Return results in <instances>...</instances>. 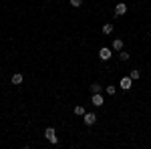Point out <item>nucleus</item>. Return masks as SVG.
Listing matches in <instances>:
<instances>
[{
  "label": "nucleus",
  "instance_id": "nucleus-14",
  "mask_svg": "<svg viewBox=\"0 0 151 149\" xmlns=\"http://www.w3.org/2000/svg\"><path fill=\"white\" fill-rule=\"evenodd\" d=\"M129 57H131V55H129L127 50H119V58H121V60H129Z\"/></svg>",
  "mask_w": 151,
  "mask_h": 149
},
{
  "label": "nucleus",
  "instance_id": "nucleus-7",
  "mask_svg": "<svg viewBox=\"0 0 151 149\" xmlns=\"http://www.w3.org/2000/svg\"><path fill=\"white\" fill-rule=\"evenodd\" d=\"M22 83V73H14L12 75V85H20Z\"/></svg>",
  "mask_w": 151,
  "mask_h": 149
},
{
  "label": "nucleus",
  "instance_id": "nucleus-4",
  "mask_svg": "<svg viewBox=\"0 0 151 149\" xmlns=\"http://www.w3.org/2000/svg\"><path fill=\"white\" fill-rule=\"evenodd\" d=\"M91 103L95 105V107H103V95L101 93H93V97H91Z\"/></svg>",
  "mask_w": 151,
  "mask_h": 149
},
{
  "label": "nucleus",
  "instance_id": "nucleus-3",
  "mask_svg": "<svg viewBox=\"0 0 151 149\" xmlns=\"http://www.w3.org/2000/svg\"><path fill=\"white\" fill-rule=\"evenodd\" d=\"M99 57H101V60H109V58L113 57V50L107 48V46H103V48L99 50Z\"/></svg>",
  "mask_w": 151,
  "mask_h": 149
},
{
  "label": "nucleus",
  "instance_id": "nucleus-10",
  "mask_svg": "<svg viewBox=\"0 0 151 149\" xmlns=\"http://www.w3.org/2000/svg\"><path fill=\"white\" fill-rule=\"evenodd\" d=\"M129 77H131V79H133V81H137V79H139V77H141V73H139V71H137V69H131V71H129Z\"/></svg>",
  "mask_w": 151,
  "mask_h": 149
},
{
  "label": "nucleus",
  "instance_id": "nucleus-1",
  "mask_svg": "<svg viewBox=\"0 0 151 149\" xmlns=\"http://www.w3.org/2000/svg\"><path fill=\"white\" fill-rule=\"evenodd\" d=\"M45 137L52 143V145H58V137H57V131L52 129V127H48V129H45Z\"/></svg>",
  "mask_w": 151,
  "mask_h": 149
},
{
  "label": "nucleus",
  "instance_id": "nucleus-11",
  "mask_svg": "<svg viewBox=\"0 0 151 149\" xmlns=\"http://www.w3.org/2000/svg\"><path fill=\"white\" fill-rule=\"evenodd\" d=\"M85 113H87V111H85V107H83V105H77V107H75V115H79V117H83Z\"/></svg>",
  "mask_w": 151,
  "mask_h": 149
},
{
  "label": "nucleus",
  "instance_id": "nucleus-9",
  "mask_svg": "<svg viewBox=\"0 0 151 149\" xmlns=\"http://www.w3.org/2000/svg\"><path fill=\"white\" fill-rule=\"evenodd\" d=\"M111 32H113V24L111 22L103 24V35H111Z\"/></svg>",
  "mask_w": 151,
  "mask_h": 149
},
{
  "label": "nucleus",
  "instance_id": "nucleus-13",
  "mask_svg": "<svg viewBox=\"0 0 151 149\" xmlns=\"http://www.w3.org/2000/svg\"><path fill=\"white\" fill-rule=\"evenodd\" d=\"M105 91H107V95H115L117 87H115V85H107V89H105Z\"/></svg>",
  "mask_w": 151,
  "mask_h": 149
},
{
  "label": "nucleus",
  "instance_id": "nucleus-15",
  "mask_svg": "<svg viewBox=\"0 0 151 149\" xmlns=\"http://www.w3.org/2000/svg\"><path fill=\"white\" fill-rule=\"evenodd\" d=\"M70 6H73V8H81L83 0H70Z\"/></svg>",
  "mask_w": 151,
  "mask_h": 149
},
{
  "label": "nucleus",
  "instance_id": "nucleus-2",
  "mask_svg": "<svg viewBox=\"0 0 151 149\" xmlns=\"http://www.w3.org/2000/svg\"><path fill=\"white\" fill-rule=\"evenodd\" d=\"M83 121H85V125H95V123H97V115L95 113H85L83 115Z\"/></svg>",
  "mask_w": 151,
  "mask_h": 149
},
{
  "label": "nucleus",
  "instance_id": "nucleus-5",
  "mask_svg": "<svg viewBox=\"0 0 151 149\" xmlns=\"http://www.w3.org/2000/svg\"><path fill=\"white\" fill-rule=\"evenodd\" d=\"M119 85H121V89H123V91H129V89L133 87V79H131V77H123Z\"/></svg>",
  "mask_w": 151,
  "mask_h": 149
},
{
  "label": "nucleus",
  "instance_id": "nucleus-6",
  "mask_svg": "<svg viewBox=\"0 0 151 149\" xmlns=\"http://www.w3.org/2000/svg\"><path fill=\"white\" fill-rule=\"evenodd\" d=\"M125 12H127V4H123V2H119V4L115 6V16H123Z\"/></svg>",
  "mask_w": 151,
  "mask_h": 149
},
{
  "label": "nucleus",
  "instance_id": "nucleus-8",
  "mask_svg": "<svg viewBox=\"0 0 151 149\" xmlns=\"http://www.w3.org/2000/svg\"><path fill=\"white\" fill-rule=\"evenodd\" d=\"M113 50H123V40L121 38H115L113 40Z\"/></svg>",
  "mask_w": 151,
  "mask_h": 149
},
{
  "label": "nucleus",
  "instance_id": "nucleus-12",
  "mask_svg": "<svg viewBox=\"0 0 151 149\" xmlns=\"http://www.w3.org/2000/svg\"><path fill=\"white\" fill-rule=\"evenodd\" d=\"M101 91H103V87H101L99 83H93V85H91V93H101Z\"/></svg>",
  "mask_w": 151,
  "mask_h": 149
}]
</instances>
